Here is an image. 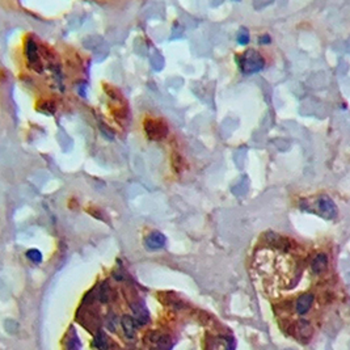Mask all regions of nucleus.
<instances>
[{
  "label": "nucleus",
  "instance_id": "nucleus-1",
  "mask_svg": "<svg viewBox=\"0 0 350 350\" xmlns=\"http://www.w3.org/2000/svg\"><path fill=\"white\" fill-rule=\"evenodd\" d=\"M303 210L306 211H312L317 214V215L323 216L324 219H334L337 216V206L336 203L333 202V199L331 197L325 194H320L315 198L304 199L300 203Z\"/></svg>",
  "mask_w": 350,
  "mask_h": 350
},
{
  "label": "nucleus",
  "instance_id": "nucleus-2",
  "mask_svg": "<svg viewBox=\"0 0 350 350\" xmlns=\"http://www.w3.org/2000/svg\"><path fill=\"white\" fill-rule=\"evenodd\" d=\"M264 58L255 50H246L245 52H243L239 59V67L246 75L259 72L264 69Z\"/></svg>",
  "mask_w": 350,
  "mask_h": 350
},
{
  "label": "nucleus",
  "instance_id": "nucleus-3",
  "mask_svg": "<svg viewBox=\"0 0 350 350\" xmlns=\"http://www.w3.org/2000/svg\"><path fill=\"white\" fill-rule=\"evenodd\" d=\"M143 127L147 138L151 140H160L168 134V126L159 118H146L143 122Z\"/></svg>",
  "mask_w": 350,
  "mask_h": 350
},
{
  "label": "nucleus",
  "instance_id": "nucleus-4",
  "mask_svg": "<svg viewBox=\"0 0 350 350\" xmlns=\"http://www.w3.org/2000/svg\"><path fill=\"white\" fill-rule=\"evenodd\" d=\"M25 54H26V59H28V63L32 67V70H35L37 72H42V62H41V58H39V52L38 48L33 39H29L26 41L25 45Z\"/></svg>",
  "mask_w": 350,
  "mask_h": 350
},
{
  "label": "nucleus",
  "instance_id": "nucleus-5",
  "mask_svg": "<svg viewBox=\"0 0 350 350\" xmlns=\"http://www.w3.org/2000/svg\"><path fill=\"white\" fill-rule=\"evenodd\" d=\"M314 302H315V297H314V295L302 294L298 299H297V303H295V311H297L298 315L304 316L312 308Z\"/></svg>",
  "mask_w": 350,
  "mask_h": 350
},
{
  "label": "nucleus",
  "instance_id": "nucleus-6",
  "mask_svg": "<svg viewBox=\"0 0 350 350\" xmlns=\"http://www.w3.org/2000/svg\"><path fill=\"white\" fill-rule=\"evenodd\" d=\"M133 311H134L135 320H137V323L139 325L147 324L148 321H150V315H148L147 308H146L143 302H138L133 304Z\"/></svg>",
  "mask_w": 350,
  "mask_h": 350
},
{
  "label": "nucleus",
  "instance_id": "nucleus-7",
  "mask_svg": "<svg viewBox=\"0 0 350 350\" xmlns=\"http://www.w3.org/2000/svg\"><path fill=\"white\" fill-rule=\"evenodd\" d=\"M165 244V238L164 235H161L160 232H152L148 235V238L146 239V245L150 249H159L161 246H164Z\"/></svg>",
  "mask_w": 350,
  "mask_h": 350
},
{
  "label": "nucleus",
  "instance_id": "nucleus-8",
  "mask_svg": "<svg viewBox=\"0 0 350 350\" xmlns=\"http://www.w3.org/2000/svg\"><path fill=\"white\" fill-rule=\"evenodd\" d=\"M121 324H122V328H123V332H125L126 337L134 338L135 328H137V323H135V320L133 319L131 316L126 315L122 317Z\"/></svg>",
  "mask_w": 350,
  "mask_h": 350
},
{
  "label": "nucleus",
  "instance_id": "nucleus-9",
  "mask_svg": "<svg viewBox=\"0 0 350 350\" xmlns=\"http://www.w3.org/2000/svg\"><path fill=\"white\" fill-rule=\"evenodd\" d=\"M328 266V257L324 255V253H319L317 256H315V259L312 260L311 262V268L314 270V273L316 274H320L323 273Z\"/></svg>",
  "mask_w": 350,
  "mask_h": 350
},
{
  "label": "nucleus",
  "instance_id": "nucleus-10",
  "mask_svg": "<svg viewBox=\"0 0 350 350\" xmlns=\"http://www.w3.org/2000/svg\"><path fill=\"white\" fill-rule=\"evenodd\" d=\"M96 297H97V299H99L100 302L103 303L109 302V299L112 297V291H110V287H109L108 282H103V283L96 289Z\"/></svg>",
  "mask_w": 350,
  "mask_h": 350
},
{
  "label": "nucleus",
  "instance_id": "nucleus-11",
  "mask_svg": "<svg viewBox=\"0 0 350 350\" xmlns=\"http://www.w3.org/2000/svg\"><path fill=\"white\" fill-rule=\"evenodd\" d=\"M210 350H231V342L225 337H219L211 342Z\"/></svg>",
  "mask_w": 350,
  "mask_h": 350
},
{
  "label": "nucleus",
  "instance_id": "nucleus-12",
  "mask_svg": "<svg viewBox=\"0 0 350 350\" xmlns=\"http://www.w3.org/2000/svg\"><path fill=\"white\" fill-rule=\"evenodd\" d=\"M95 345L100 350H108V338L105 336V333L99 332L95 338Z\"/></svg>",
  "mask_w": 350,
  "mask_h": 350
},
{
  "label": "nucleus",
  "instance_id": "nucleus-13",
  "mask_svg": "<svg viewBox=\"0 0 350 350\" xmlns=\"http://www.w3.org/2000/svg\"><path fill=\"white\" fill-rule=\"evenodd\" d=\"M104 89L106 92H108L109 96H110L112 99L118 100V101H120V100H122L121 93H120V92H118V89H116L114 87H110L109 84H104Z\"/></svg>",
  "mask_w": 350,
  "mask_h": 350
},
{
  "label": "nucleus",
  "instance_id": "nucleus-14",
  "mask_svg": "<svg viewBox=\"0 0 350 350\" xmlns=\"http://www.w3.org/2000/svg\"><path fill=\"white\" fill-rule=\"evenodd\" d=\"M172 164H173V168L176 169L177 172H180L182 168H184V163H182V158L177 154H173L172 156Z\"/></svg>",
  "mask_w": 350,
  "mask_h": 350
},
{
  "label": "nucleus",
  "instance_id": "nucleus-15",
  "mask_svg": "<svg viewBox=\"0 0 350 350\" xmlns=\"http://www.w3.org/2000/svg\"><path fill=\"white\" fill-rule=\"evenodd\" d=\"M28 257L33 261V262H41V260H42V255H41V252H38L37 249H31V251L26 253Z\"/></svg>",
  "mask_w": 350,
  "mask_h": 350
},
{
  "label": "nucleus",
  "instance_id": "nucleus-16",
  "mask_svg": "<svg viewBox=\"0 0 350 350\" xmlns=\"http://www.w3.org/2000/svg\"><path fill=\"white\" fill-rule=\"evenodd\" d=\"M238 41L239 43H242V45H245V43L249 42V35H248L246 29H242V31L239 32Z\"/></svg>",
  "mask_w": 350,
  "mask_h": 350
},
{
  "label": "nucleus",
  "instance_id": "nucleus-17",
  "mask_svg": "<svg viewBox=\"0 0 350 350\" xmlns=\"http://www.w3.org/2000/svg\"><path fill=\"white\" fill-rule=\"evenodd\" d=\"M116 325H117V319H116V317H114V316H109V317H108L109 329H110V331H114Z\"/></svg>",
  "mask_w": 350,
  "mask_h": 350
},
{
  "label": "nucleus",
  "instance_id": "nucleus-18",
  "mask_svg": "<svg viewBox=\"0 0 350 350\" xmlns=\"http://www.w3.org/2000/svg\"><path fill=\"white\" fill-rule=\"evenodd\" d=\"M269 42H270V37H269L268 35L260 37V43H269Z\"/></svg>",
  "mask_w": 350,
  "mask_h": 350
}]
</instances>
